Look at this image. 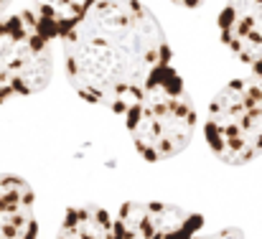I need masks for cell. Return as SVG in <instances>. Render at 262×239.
<instances>
[{"instance_id": "10", "label": "cell", "mask_w": 262, "mask_h": 239, "mask_svg": "<svg viewBox=\"0 0 262 239\" xmlns=\"http://www.w3.org/2000/svg\"><path fill=\"white\" fill-rule=\"evenodd\" d=\"M171 3H178V5H183V8H199L204 0H171Z\"/></svg>"}, {"instance_id": "7", "label": "cell", "mask_w": 262, "mask_h": 239, "mask_svg": "<svg viewBox=\"0 0 262 239\" xmlns=\"http://www.w3.org/2000/svg\"><path fill=\"white\" fill-rule=\"evenodd\" d=\"M33 191L18 176H0V239H36Z\"/></svg>"}, {"instance_id": "5", "label": "cell", "mask_w": 262, "mask_h": 239, "mask_svg": "<svg viewBox=\"0 0 262 239\" xmlns=\"http://www.w3.org/2000/svg\"><path fill=\"white\" fill-rule=\"evenodd\" d=\"M54 72L51 44L28 10L0 18V104L41 92Z\"/></svg>"}, {"instance_id": "8", "label": "cell", "mask_w": 262, "mask_h": 239, "mask_svg": "<svg viewBox=\"0 0 262 239\" xmlns=\"http://www.w3.org/2000/svg\"><path fill=\"white\" fill-rule=\"evenodd\" d=\"M28 13L33 15L41 36L49 44H54V41H64L72 33V28L79 23L82 3L79 0H33Z\"/></svg>"}, {"instance_id": "3", "label": "cell", "mask_w": 262, "mask_h": 239, "mask_svg": "<svg viewBox=\"0 0 262 239\" xmlns=\"http://www.w3.org/2000/svg\"><path fill=\"white\" fill-rule=\"evenodd\" d=\"M201 216L163 201H127L117 211L69 209L59 239H199Z\"/></svg>"}, {"instance_id": "4", "label": "cell", "mask_w": 262, "mask_h": 239, "mask_svg": "<svg viewBox=\"0 0 262 239\" xmlns=\"http://www.w3.org/2000/svg\"><path fill=\"white\" fill-rule=\"evenodd\" d=\"M204 135L224 163L237 165L262 156V74L229 81L214 97Z\"/></svg>"}, {"instance_id": "1", "label": "cell", "mask_w": 262, "mask_h": 239, "mask_svg": "<svg viewBox=\"0 0 262 239\" xmlns=\"http://www.w3.org/2000/svg\"><path fill=\"white\" fill-rule=\"evenodd\" d=\"M61 44L67 77L79 97L117 115L171 64L163 28L138 0H84L79 23Z\"/></svg>"}, {"instance_id": "9", "label": "cell", "mask_w": 262, "mask_h": 239, "mask_svg": "<svg viewBox=\"0 0 262 239\" xmlns=\"http://www.w3.org/2000/svg\"><path fill=\"white\" fill-rule=\"evenodd\" d=\"M199 239H242V232H237V229H224V232L206 234V237H199Z\"/></svg>"}, {"instance_id": "2", "label": "cell", "mask_w": 262, "mask_h": 239, "mask_svg": "<svg viewBox=\"0 0 262 239\" xmlns=\"http://www.w3.org/2000/svg\"><path fill=\"white\" fill-rule=\"evenodd\" d=\"M133 145L145 160H166L186 150L196 127L191 94L173 64L158 69L125 112Z\"/></svg>"}, {"instance_id": "11", "label": "cell", "mask_w": 262, "mask_h": 239, "mask_svg": "<svg viewBox=\"0 0 262 239\" xmlns=\"http://www.w3.org/2000/svg\"><path fill=\"white\" fill-rule=\"evenodd\" d=\"M13 0H0V18H3V13L8 10V5H10Z\"/></svg>"}, {"instance_id": "6", "label": "cell", "mask_w": 262, "mask_h": 239, "mask_svg": "<svg viewBox=\"0 0 262 239\" xmlns=\"http://www.w3.org/2000/svg\"><path fill=\"white\" fill-rule=\"evenodd\" d=\"M224 46L245 64H262V0H227L219 13Z\"/></svg>"}]
</instances>
